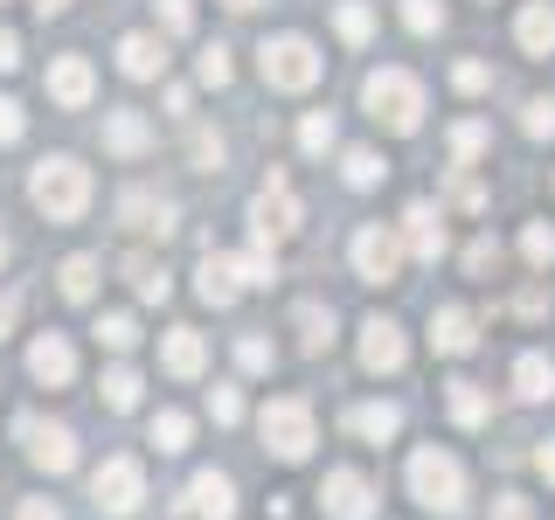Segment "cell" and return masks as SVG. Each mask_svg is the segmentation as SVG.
Listing matches in <instances>:
<instances>
[{
    "label": "cell",
    "mask_w": 555,
    "mask_h": 520,
    "mask_svg": "<svg viewBox=\"0 0 555 520\" xmlns=\"http://www.w3.org/2000/svg\"><path fill=\"white\" fill-rule=\"evenodd\" d=\"M403 222H410V250L438 264V257H444V216H438V208H430V202H416Z\"/></svg>",
    "instance_id": "19"
},
{
    "label": "cell",
    "mask_w": 555,
    "mask_h": 520,
    "mask_svg": "<svg viewBox=\"0 0 555 520\" xmlns=\"http://www.w3.org/2000/svg\"><path fill=\"white\" fill-rule=\"evenodd\" d=\"M520 250H528L534 264H548V257H555V230H542V222H534V230L520 236Z\"/></svg>",
    "instance_id": "42"
},
{
    "label": "cell",
    "mask_w": 555,
    "mask_h": 520,
    "mask_svg": "<svg viewBox=\"0 0 555 520\" xmlns=\"http://www.w3.org/2000/svg\"><path fill=\"white\" fill-rule=\"evenodd\" d=\"M430 347H438V354H473V347H479L473 312H465V306H438V312H430Z\"/></svg>",
    "instance_id": "15"
},
{
    "label": "cell",
    "mask_w": 555,
    "mask_h": 520,
    "mask_svg": "<svg viewBox=\"0 0 555 520\" xmlns=\"http://www.w3.org/2000/svg\"><path fill=\"white\" fill-rule=\"evenodd\" d=\"M126 277H132V291H139V299H167V271L160 264H153V257H126Z\"/></svg>",
    "instance_id": "26"
},
{
    "label": "cell",
    "mask_w": 555,
    "mask_h": 520,
    "mask_svg": "<svg viewBox=\"0 0 555 520\" xmlns=\"http://www.w3.org/2000/svg\"><path fill=\"white\" fill-rule=\"evenodd\" d=\"M222 8H236V14H250V8H264V0H222Z\"/></svg>",
    "instance_id": "54"
},
{
    "label": "cell",
    "mask_w": 555,
    "mask_h": 520,
    "mask_svg": "<svg viewBox=\"0 0 555 520\" xmlns=\"http://www.w3.org/2000/svg\"><path fill=\"white\" fill-rule=\"evenodd\" d=\"M22 126H28V118H22V104H14V98H0V146H14V139H22Z\"/></svg>",
    "instance_id": "43"
},
{
    "label": "cell",
    "mask_w": 555,
    "mask_h": 520,
    "mask_svg": "<svg viewBox=\"0 0 555 520\" xmlns=\"http://www.w3.org/2000/svg\"><path fill=\"white\" fill-rule=\"evenodd\" d=\"M299 146H306V153H334V118H326V112H312L306 126H299Z\"/></svg>",
    "instance_id": "36"
},
{
    "label": "cell",
    "mask_w": 555,
    "mask_h": 520,
    "mask_svg": "<svg viewBox=\"0 0 555 520\" xmlns=\"http://www.w3.org/2000/svg\"><path fill=\"white\" fill-rule=\"evenodd\" d=\"M361 104H369V118L389 126V132H416V126H424V83H416L410 69H375V77L361 83Z\"/></svg>",
    "instance_id": "2"
},
{
    "label": "cell",
    "mask_w": 555,
    "mask_h": 520,
    "mask_svg": "<svg viewBox=\"0 0 555 520\" xmlns=\"http://www.w3.org/2000/svg\"><path fill=\"white\" fill-rule=\"evenodd\" d=\"M396 264H403V243H396L382 222H369V230H354V271L369 277V285H389Z\"/></svg>",
    "instance_id": "8"
},
{
    "label": "cell",
    "mask_w": 555,
    "mask_h": 520,
    "mask_svg": "<svg viewBox=\"0 0 555 520\" xmlns=\"http://www.w3.org/2000/svg\"><path fill=\"white\" fill-rule=\"evenodd\" d=\"M188 499H195V514H202V520H230V514H236V485L222 479V472H195Z\"/></svg>",
    "instance_id": "18"
},
{
    "label": "cell",
    "mask_w": 555,
    "mask_h": 520,
    "mask_svg": "<svg viewBox=\"0 0 555 520\" xmlns=\"http://www.w3.org/2000/svg\"><path fill=\"white\" fill-rule=\"evenodd\" d=\"M14 520H63V514L49 507V499H22V514H14Z\"/></svg>",
    "instance_id": "51"
},
{
    "label": "cell",
    "mask_w": 555,
    "mask_h": 520,
    "mask_svg": "<svg viewBox=\"0 0 555 520\" xmlns=\"http://www.w3.org/2000/svg\"><path fill=\"white\" fill-rule=\"evenodd\" d=\"M514 35H520L528 56H548V49H555V0H528L520 22H514Z\"/></svg>",
    "instance_id": "16"
},
{
    "label": "cell",
    "mask_w": 555,
    "mask_h": 520,
    "mask_svg": "<svg viewBox=\"0 0 555 520\" xmlns=\"http://www.w3.org/2000/svg\"><path fill=\"white\" fill-rule=\"evenodd\" d=\"M493 520H534V507L520 493H507V499H493Z\"/></svg>",
    "instance_id": "48"
},
{
    "label": "cell",
    "mask_w": 555,
    "mask_h": 520,
    "mask_svg": "<svg viewBox=\"0 0 555 520\" xmlns=\"http://www.w3.org/2000/svg\"><path fill=\"white\" fill-rule=\"evenodd\" d=\"M410 493H416V507L424 514H459L465 507V465L451 458V451H438V444H424L410 458Z\"/></svg>",
    "instance_id": "3"
},
{
    "label": "cell",
    "mask_w": 555,
    "mask_h": 520,
    "mask_svg": "<svg viewBox=\"0 0 555 520\" xmlns=\"http://www.w3.org/2000/svg\"><path fill=\"white\" fill-rule=\"evenodd\" d=\"M347 424H354V438H369V444H389L396 430H403V410H396V403H361L354 416H347Z\"/></svg>",
    "instance_id": "23"
},
{
    "label": "cell",
    "mask_w": 555,
    "mask_h": 520,
    "mask_svg": "<svg viewBox=\"0 0 555 520\" xmlns=\"http://www.w3.org/2000/svg\"><path fill=\"white\" fill-rule=\"evenodd\" d=\"M14 63H22V35H14V28H0V77H8Z\"/></svg>",
    "instance_id": "49"
},
{
    "label": "cell",
    "mask_w": 555,
    "mask_h": 520,
    "mask_svg": "<svg viewBox=\"0 0 555 520\" xmlns=\"http://www.w3.org/2000/svg\"><path fill=\"white\" fill-rule=\"evenodd\" d=\"M444 410H451V424H465V430H479L486 416H493V403H486L479 381H444Z\"/></svg>",
    "instance_id": "20"
},
{
    "label": "cell",
    "mask_w": 555,
    "mask_h": 520,
    "mask_svg": "<svg viewBox=\"0 0 555 520\" xmlns=\"http://www.w3.org/2000/svg\"><path fill=\"white\" fill-rule=\"evenodd\" d=\"M403 22H410L416 35H430V28L444 22V8H438V0H403Z\"/></svg>",
    "instance_id": "37"
},
{
    "label": "cell",
    "mask_w": 555,
    "mask_h": 520,
    "mask_svg": "<svg viewBox=\"0 0 555 520\" xmlns=\"http://www.w3.org/2000/svg\"><path fill=\"white\" fill-rule=\"evenodd\" d=\"M118 222H126V230H146V236H167V230H173V202H167V195H146V187H132V195L118 202Z\"/></svg>",
    "instance_id": "14"
},
{
    "label": "cell",
    "mask_w": 555,
    "mask_h": 520,
    "mask_svg": "<svg viewBox=\"0 0 555 520\" xmlns=\"http://www.w3.org/2000/svg\"><path fill=\"white\" fill-rule=\"evenodd\" d=\"M118 69H126V77H160L167 49L153 42V35H126V42H118Z\"/></svg>",
    "instance_id": "21"
},
{
    "label": "cell",
    "mask_w": 555,
    "mask_h": 520,
    "mask_svg": "<svg viewBox=\"0 0 555 520\" xmlns=\"http://www.w3.org/2000/svg\"><path fill=\"white\" fill-rule=\"evenodd\" d=\"M22 438H28V458L42 465V472H69V465H77V438H69L63 424H35V416H22Z\"/></svg>",
    "instance_id": "10"
},
{
    "label": "cell",
    "mask_w": 555,
    "mask_h": 520,
    "mask_svg": "<svg viewBox=\"0 0 555 520\" xmlns=\"http://www.w3.org/2000/svg\"><path fill=\"white\" fill-rule=\"evenodd\" d=\"M0 264H8V236H0Z\"/></svg>",
    "instance_id": "55"
},
{
    "label": "cell",
    "mask_w": 555,
    "mask_h": 520,
    "mask_svg": "<svg viewBox=\"0 0 555 520\" xmlns=\"http://www.w3.org/2000/svg\"><path fill=\"white\" fill-rule=\"evenodd\" d=\"M160 361H167V375L195 381V375H202V361H208V347H202V334H188V326H173V334L160 340Z\"/></svg>",
    "instance_id": "17"
},
{
    "label": "cell",
    "mask_w": 555,
    "mask_h": 520,
    "mask_svg": "<svg viewBox=\"0 0 555 520\" xmlns=\"http://www.w3.org/2000/svg\"><path fill=\"white\" fill-rule=\"evenodd\" d=\"M514 381H520V395H528V403H542V395H555V361L548 354H520L514 361Z\"/></svg>",
    "instance_id": "24"
},
{
    "label": "cell",
    "mask_w": 555,
    "mask_h": 520,
    "mask_svg": "<svg viewBox=\"0 0 555 520\" xmlns=\"http://www.w3.org/2000/svg\"><path fill=\"white\" fill-rule=\"evenodd\" d=\"M250 222H257V236H264V243H271V236H292V230H299V202H292V187L271 181L264 195L250 202Z\"/></svg>",
    "instance_id": "12"
},
{
    "label": "cell",
    "mask_w": 555,
    "mask_h": 520,
    "mask_svg": "<svg viewBox=\"0 0 555 520\" xmlns=\"http://www.w3.org/2000/svg\"><path fill=\"white\" fill-rule=\"evenodd\" d=\"M451 202H459V208H479V202H486V187L473 181V173H459V181H451Z\"/></svg>",
    "instance_id": "47"
},
{
    "label": "cell",
    "mask_w": 555,
    "mask_h": 520,
    "mask_svg": "<svg viewBox=\"0 0 555 520\" xmlns=\"http://www.w3.org/2000/svg\"><path fill=\"white\" fill-rule=\"evenodd\" d=\"M257 430H264V444L278 451V458H306V451H312V410L299 403V395H278V403H264Z\"/></svg>",
    "instance_id": "5"
},
{
    "label": "cell",
    "mask_w": 555,
    "mask_h": 520,
    "mask_svg": "<svg viewBox=\"0 0 555 520\" xmlns=\"http://www.w3.org/2000/svg\"><path fill=\"white\" fill-rule=\"evenodd\" d=\"M257 69H264L271 91H312L326 63H320V49H312L306 35H278V42L257 49Z\"/></svg>",
    "instance_id": "4"
},
{
    "label": "cell",
    "mask_w": 555,
    "mask_h": 520,
    "mask_svg": "<svg viewBox=\"0 0 555 520\" xmlns=\"http://www.w3.org/2000/svg\"><path fill=\"white\" fill-rule=\"evenodd\" d=\"M320 507H326V520H375V485L361 472H326Z\"/></svg>",
    "instance_id": "7"
},
{
    "label": "cell",
    "mask_w": 555,
    "mask_h": 520,
    "mask_svg": "<svg viewBox=\"0 0 555 520\" xmlns=\"http://www.w3.org/2000/svg\"><path fill=\"white\" fill-rule=\"evenodd\" d=\"M91 91H98V77H91V63H83V56H56V63H49V98H56L63 112H83Z\"/></svg>",
    "instance_id": "11"
},
{
    "label": "cell",
    "mask_w": 555,
    "mask_h": 520,
    "mask_svg": "<svg viewBox=\"0 0 555 520\" xmlns=\"http://www.w3.org/2000/svg\"><path fill=\"white\" fill-rule=\"evenodd\" d=\"M91 493H98V514L126 520V514H139V499H146V472H139V458H104L91 472Z\"/></svg>",
    "instance_id": "6"
},
{
    "label": "cell",
    "mask_w": 555,
    "mask_h": 520,
    "mask_svg": "<svg viewBox=\"0 0 555 520\" xmlns=\"http://www.w3.org/2000/svg\"><path fill=\"white\" fill-rule=\"evenodd\" d=\"M236 361H243V368H250V375H264V368H271V347L250 334V340H236Z\"/></svg>",
    "instance_id": "40"
},
{
    "label": "cell",
    "mask_w": 555,
    "mask_h": 520,
    "mask_svg": "<svg viewBox=\"0 0 555 520\" xmlns=\"http://www.w3.org/2000/svg\"><path fill=\"white\" fill-rule=\"evenodd\" d=\"M479 146H486V126H479V118H465V126H451V153H459V160H473Z\"/></svg>",
    "instance_id": "38"
},
{
    "label": "cell",
    "mask_w": 555,
    "mask_h": 520,
    "mask_svg": "<svg viewBox=\"0 0 555 520\" xmlns=\"http://www.w3.org/2000/svg\"><path fill=\"white\" fill-rule=\"evenodd\" d=\"M334 28L347 35V42H369V35H375V14L361 8V0H340V8H334Z\"/></svg>",
    "instance_id": "32"
},
{
    "label": "cell",
    "mask_w": 555,
    "mask_h": 520,
    "mask_svg": "<svg viewBox=\"0 0 555 520\" xmlns=\"http://www.w3.org/2000/svg\"><path fill=\"white\" fill-rule=\"evenodd\" d=\"M534 465H542V479H555V438H548L542 451H534Z\"/></svg>",
    "instance_id": "52"
},
{
    "label": "cell",
    "mask_w": 555,
    "mask_h": 520,
    "mask_svg": "<svg viewBox=\"0 0 555 520\" xmlns=\"http://www.w3.org/2000/svg\"><path fill=\"white\" fill-rule=\"evenodd\" d=\"M340 167H347V187H375L382 173H389V160H382V153H369V146H354Z\"/></svg>",
    "instance_id": "31"
},
{
    "label": "cell",
    "mask_w": 555,
    "mask_h": 520,
    "mask_svg": "<svg viewBox=\"0 0 555 520\" xmlns=\"http://www.w3.org/2000/svg\"><path fill=\"white\" fill-rule=\"evenodd\" d=\"M104 146L126 153V160H132V153H146V146H153L146 118H139V112H112V118H104Z\"/></svg>",
    "instance_id": "22"
},
{
    "label": "cell",
    "mask_w": 555,
    "mask_h": 520,
    "mask_svg": "<svg viewBox=\"0 0 555 520\" xmlns=\"http://www.w3.org/2000/svg\"><path fill=\"white\" fill-rule=\"evenodd\" d=\"M188 160L216 173V167H222V139H216V132H195V139H188Z\"/></svg>",
    "instance_id": "39"
},
{
    "label": "cell",
    "mask_w": 555,
    "mask_h": 520,
    "mask_svg": "<svg viewBox=\"0 0 555 520\" xmlns=\"http://www.w3.org/2000/svg\"><path fill=\"white\" fill-rule=\"evenodd\" d=\"M520 132H528V139H555V98H528V112H520Z\"/></svg>",
    "instance_id": "33"
},
{
    "label": "cell",
    "mask_w": 555,
    "mask_h": 520,
    "mask_svg": "<svg viewBox=\"0 0 555 520\" xmlns=\"http://www.w3.org/2000/svg\"><path fill=\"white\" fill-rule=\"evenodd\" d=\"M69 8V0H35V14H63Z\"/></svg>",
    "instance_id": "53"
},
{
    "label": "cell",
    "mask_w": 555,
    "mask_h": 520,
    "mask_svg": "<svg viewBox=\"0 0 555 520\" xmlns=\"http://www.w3.org/2000/svg\"><path fill=\"white\" fill-rule=\"evenodd\" d=\"M202 83H230V49H202Z\"/></svg>",
    "instance_id": "44"
},
{
    "label": "cell",
    "mask_w": 555,
    "mask_h": 520,
    "mask_svg": "<svg viewBox=\"0 0 555 520\" xmlns=\"http://www.w3.org/2000/svg\"><path fill=\"white\" fill-rule=\"evenodd\" d=\"M188 438H195V424H188L181 410H160V416H153V444H160V451H188Z\"/></svg>",
    "instance_id": "30"
},
{
    "label": "cell",
    "mask_w": 555,
    "mask_h": 520,
    "mask_svg": "<svg viewBox=\"0 0 555 520\" xmlns=\"http://www.w3.org/2000/svg\"><path fill=\"white\" fill-rule=\"evenodd\" d=\"M208 410H216V424H236V416H243V395L236 389H216V395H208Z\"/></svg>",
    "instance_id": "46"
},
{
    "label": "cell",
    "mask_w": 555,
    "mask_h": 520,
    "mask_svg": "<svg viewBox=\"0 0 555 520\" xmlns=\"http://www.w3.org/2000/svg\"><path fill=\"white\" fill-rule=\"evenodd\" d=\"M493 264H500V243H493V236H479L473 250H465V271L479 277V271H493Z\"/></svg>",
    "instance_id": "41"
},
{
    "label": "cell",
    "mask_w": 555,
    "mask_h": 520,
    "mask_svg": "<svg viewBox=\"0 0 555 520\" xmlns=\"http://www.w3.org/2000/svg\"><path fill=\"white\" fill-rule=\"evenodd\" d=\"M451 83H459V91H486L493 69H486V63H459V69H451Z\"/></svg>",
    "instance_id": "45"
},
{
    "label": "cell",
    "mask_w": 555,
    "mask_h": 520,
    "mask_svg": "<svg viewBox=\"0 0 555 520\" xmlns=\"http://www.w3.org/2000/svg\"><path fill=\"white\" fill-rule=\"evenodd\" d=\"M153 14H160L167 35H188V28H195V0H153Z\"/></svg>",
    "instance_id": "35"
},
{
    "label": "cell",
    "mask_w": 555,
    "mask_h": 520,
    "mask_svg": "<svg viewBox=\"0 0 555 520\" xmlns=\"http://www.w3.org/2000/svg\"><path fill=\"white\" fill-rule=\"evenodd\" d=\"M14 320H22V291H0V334H14Z\"/></svg>",
    "instance_id": "50"
},
{
    "label": "cell",
    "mask_w": 555,
    "mask_h": 520,
    "mask_svg": "<svg viewBox=\"0 0 555 520\" xmlns=\"http://www.w3.org/2000/svg\"><path fill=\"white\" fill-rule=\"evenodd\" d=\"M28 202L42 208L49 222H77L83 208H91V167L69 160V153L42 160V167H35V181H28Z\"/></svg>",
    "instance_id": "1"
},
{
    "label": "cell",
    "mask_w": 555,
    "mask_h": 520,
    "mask_svg": "<svg viewBox=\"0 0 555 520\" xmlns=\"http://www.w3.org/2000/svg\"><path fill=\"white\" fill-rule=\"evenodd\" d=\"M410 361V347H403V326L396 320H369L361 326V368L369 375H396Z\"/></svg>",
    "instance_id": "9"
},
{
    "label": "cell",
    "mask_w": 555,
    "mask_h": 520,
    "mask_svg": "<svg viewBox=\"0 0 555 520\" xmlns=\"http://www.w3.org/2000/svg\"><path fill=\"white\" fill-rule=\"evenodd\" d=\"M299 340H306V354L334 347V312H326V306H299Z\"/></svg>",
    "instance_id": "27"
},
{
    "label": "cell",
    "mask_w": 555,
    "mask_h": 520,
    "mask_svg": "<svg viewBox=\"0 0 555 520\" xmlns=\"http://www.w3.org/2000/svg\"><path fill=\"white\" fill-rule=\"evenodd\" d=\"M202 299L208 306H230L236 299V257H208V264H202Z\"/></svg>",
    "instance_id": "25"
},
{
    "label": "cell",
    "mask_w": 555,
    "mask_h": 520,
    "mask_svg": "<svg viewBox=\"0 0 555 520\" xmlns=\"http://www.w3.org/2000/svg\"><path fill=\"white\" fill-rule=\"evenodd\" d=\"M139 340V320L132 312H98V347H112V354H126Z\"/></svg>",
    "instance_id": "28"
},
{
    "label": "cell",
    "mask_w": 555,
    "mask_h": 520,
    "mask_svg": "<svg viewBox=\"0 0 555 520\" xmlns=\"http://www.w3.org/2000/svg\"><path fill=\"white\" fill-rule=\"evenodd\" d=\"M91 291H98V257H69V264H63V299H91Z\"/></svg>",
    "instance_id": "29"
},
{
    "label": "cell",
    "mask_w": 555,
    "mask_h": 520,
    "mask_svg": "<svg viewBox=\"0 0 555 520\" xmlns=\"http://www.w3.org/2000/svg\"><path fill=\"white\" fill-rule=\"evenodd\" d=\"M28 375L49 381V389H69V381H77V354H69V340L63 334H42V340L28 347Z\"/></svg>",
    "instance_id": "13"
},
{
    "label": "cell",
    "mask_w": 555,
    "mask_h": 520,
    "mask_svg": "<svg viewBox=\"0 0 555 520\" xmlns=\"http://www.w3.org/2000/svg\"><path fill=\"white\" fill-rule=\"evenodd\" d=\"M104 403H112V410H132L139 403V375L132 368H112V375H104Z\"/></svg>",
    "instance_id": "34"
}]
</instances>
